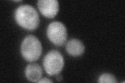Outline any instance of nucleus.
I'll return each mask as SVG.
<instances>
[{
	"label": "nucleus",
	"instance_id": "nucleus-1",
	"mask_svg": "<svg viewBox=\"0 0 125 83\" xmlns=\"http://www.w3.org/2000/svg\"><path fill=\"white\" fill-rule=\"evenodd\" d=\"M15 19L18 24L27 30L36 29L40 22L37 11L29 5H22L15 12Z\"/></svg>",
	"mask_w": 125,
	"mask_h": 83
},
{
	"label": "nucleus",
	"instance_id": "nucleus-2",
	"mask_svg": "<svg viewBox=\"0 0 125 83\" xmlns=\"http://www.w3.org/2000/svg\"><path fill=\"white\" fill-rule=\"evenodd\" d=\"M42 51L41 43L36 37L29 35L23 39L21 45V53L26 60L29 62L37 60Z\"/></svg>",
	"mask_w": 125,
	"mask_h": 83
},
{
	"label": "nucleus",
	"instance_id": "nucleus-3",
	"mask_svg": "<svg viewBox=\"0 0 125 83\" xmlns=\"http://www.w3.org/2000/svg\"><path fill=\"white\" fill-rule=\"evenodd\" d=\"M64 65V60L61 54L52 50L47 54L43 60V66L46 72L51 76L59 74Z\"/></svg>",
	"mask_w": 125,
	"mask_h": 83
},
{
	"label": "nucleus",
	"instance_id": "nucleus-4",
	"mask_svg": "<svg viewBox=\"0 0 125 83\" xmlns=\"http://www.w3.org/2000/svg\"><path fill=\"white\" fill-rule=\"evenodd\" d=\"M47 36L54 44L61 46L65 43L67 37V32L63 23L59 21L52 22L47 28Z\"/></svg>",
	"mask_w": 125,
	"mask_h": 83
},
{
	"label": "nucleus",
	"instance_id": "nucleus-5",
	"mask_svg": "<svg viewBox=\"0 0 125 83\" xmlns=\"http://www.w3.org/2000/svg\"><path fill=\"white\" fill-rule=\"evenodd\" d=\"M37 5L41 13L48 18H54L59 10V4L56 0H39Z\"/></svg>",
	"mask_w": 125,
	"mask_h": 83
},
{
	"label": "nucleus",
	"instance_id": "nucleus-6",
	"mask_svg": "<svg viewBox=\"0 0 125 83\" xmlns=\"http://www.w3.org/2000/svg\"><path fill=\"white\" fill-rule=\"evenodd\" d=\"M84 49V44L77 39H70L66 45V51L69 55L73 57L81 56L83 54Z\"/></svg>",
	"mask_w": 125,
	"mask_h": 83
},
{
	"label": "nucleus",
	"instance_id": "nucleus-7",
	"mask_svg": "<svg viewBox=\"0 0 125 83\" xmlns=\"http://www.w3.org/2000/svg\"><path fill=\"white\" fill-rule=\"evenodd\" d=\"M25 75L30 82H38L42 75V69L37 64H31L26 66Z\"/></svg>",
	"mask_w": 125,
	"mask_h": 83
},
{
	"label": "nucleus",
	"instance_id": "nucleus-8",
	"mask_svg": "<svg viewBox=\"0 0 125 83\" xmlns=\"http://www.w3.org/2000/svg\"><path fill=\"white\" fill-rule=\"evenodd\" d=\"M99 83H117L115 77L113 75L109 73H104L102 74L99 78Z\"/></svg>",
	"mask_w": 125,
	"mask_h": 83
},
{
	"label": "nucleus",
	"instance_id": "nucleus-9",
	"mask_svg": "<svg viewBox=\"0 0 125 83\" xmlns=\"http://www.w3.org/2000/svg\"><path fill=\"white\" fill-rule=\"evenodd\" d=\"M38 83H53V82L48 78L44 77L41 78L40 80L38 81Z\"/></svg>",
	"mask_w": 125,
	"mask_h": 83
},
{
	"label": "nucleus",
	"instance_id": "nucleus-10",
	"mask_svg": "<svg viewBox=\"0 0 125 83\" xmlns=\"http://www.w3.org/2000/svg\"><path fill=\"white\" fill-rule=\"evenodd\" d=\"M62 76L61 75H59V74H57V76H56V80H57V81L60 82V81H61L62 80Z\"/></svg>",
	"mask_w": 125,
	"mask_h": 83
}]
</instances>
